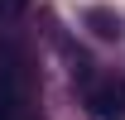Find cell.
I'll use <instances>...</instances> for the list:
<instances>
[{"mask_svg":"<svg viewBox=\"0 0 125 120\" xmlns=\"http://www.w3.org/2000/svg\"><path fill=\"white\" fill-rule=\"evenodd\" d=\"M82 24H87L96 39H120V15H115V10H106V5L82 10Z\"/></svg>","mask_w":125,"mask_h":120,"instance_id":"7a4b0ae2","label":"cell"},{"mask_svg":"<svg viewBox=\"0 0 125 120\" xmlns=\"http://www.w3.org/2000/svg\"><path fill=\"white\" fill-rule=\"evenodd\" d=\"M87 115L92 120H125V82L101 77V82L87 91Z\"/></svg>","mask_w":125,"mask_h":120,"instance_id":"6da1fadb","label":"cell"}]
</instances>
